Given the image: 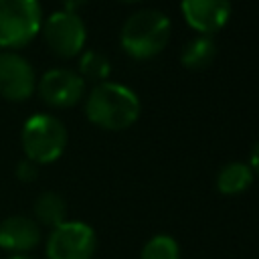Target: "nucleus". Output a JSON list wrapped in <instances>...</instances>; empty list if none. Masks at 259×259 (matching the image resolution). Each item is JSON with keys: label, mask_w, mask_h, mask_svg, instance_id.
Instances as JSON below:
<instances>
[{"label": "nucleus", "mask_w": 259, "mask_h": 259, "mask_svg": "<svg viewBox=\"0 0 259 259\" xmlns=\"http://www.w3.org/2000/svg\"><path fill=\"white\" fill-rule=\"evenodd\" d=\"M38 93L53 107H71L83 97L85 79L73 69H49L38 81Z\"/></svg>", "instance_id": "8"}, {"label": "nucleus", "mask_w": 259, "mask_h": 259, "mask_svg": "<svg viewBox=\"0 0 259 259\" xmlns=\"http://www.w3.org/2000/svg\"><path fill=\"white\" fill-rule=\"evenodd\" d=\"M36 87V75L28 59L16 51L0 53V95L8 101H24Z\"/></svg>", "instance_id": "7"}, {"label": "nucleus", "mask_w": 259, "mask_h": 259, "mask_svg": "<svg viewBox=\"0 0 259 259\" xmlns=\"http://www.w3.org/2000/svg\"><path fill=\"white\" fill-rule=\"evenodd\" d=\"M6 259H36V257H30V255H8Z\"/></svg>", "instance_id": "19"}, {"label": "nucleus", "mask_w": 259, "mask_h": 259, "mask_svg": "<svg viewBox=\"0 0 259 259\" xmlns=\"http://www.w3.org/2000/svg\"><path fill=\"white\" fill-rule=\"evenodd\" d=\"M42 26L38 0H0V47L18 49L30 42Z\"/></svg>", "instance_id": "4"}, {"label": "nucleus", "mask_w": 259, "mask_h": 259, "mask_svg": "<svg viewBox=\"0 0 259 259\" xmlns=\"http://www.w3.org/2000/svg\"><path fill=\"white\" fill-rule=\"evenodd\" d=\"M123 2H136V0H123Z\"/></svg>", "instance_id": "20"}, {"label": "nucleus", "mask_w": 259, "mask_h": 259, "mask_svg": "<svg viewBox=\"0 0 259 259\" xmlns=\"http://www.w3.org/2000/svg\"><path fill=\"white\" fill-rule=\"evenodd\" d=\"M22 150L34 164L55 162L67 146L65 123L51 113H34L22 125Z\"/></svg>", "instance_id": "3"}, {"label": "nucleus", "mask_w": 259, "mask_h": 259, "mask_svg": "<svg viewBox=\"0 0 259 259\" xmlns=\"http://www.w3.org/2000/svg\"><path fill=\"white\" fill-rule=\"evenodd\" d=\"M172 32L170 18L156 8H142L130 14L121 26V49L134 59H152L168 42Z\"/></svg>", "instance_id": "2"}, {"label": "nucleus", "mask_w": 259, "mask_h": 259, "mask_svg": "<svg viewBox=\"0 0 259 259\" xmlns=\"http://www.w3.org/2000/svg\"><path fill=\"white\" fill-rule=\"evenodd\" d=\"M253 182V170L249 164L243 162H229L217 174V188L223 194H241Z\"/></svg>", "instance_id": "13"}, {"label": "nucleus", "mask_w": 259, "mask_h": 259, "mask_svg": "<svg viewBox=\"0 0 259 259\" xmlns=\"http://www.w3.org/2000/svg\"><path fill=\"white\" fill-rule=\"evenodd\" d=\"M186 22L204 34L223 28L231 16V0H180Z\"/></svg>", "instance_id": "10"}, {"label": "nucleus", "mask_w": 259, "mask_h": 259, "mask_svg": "<svg viewBox=\"0 0 259 259\" xmlns=\"http://www.w3.org/2000/svg\"><path fill=\"white\" fill-rule=\"evenodd\" d=\"M36 176H38V164H34V162L28 160V158L18 160V164H16V178H18V180H22V182H32V180H36Z\"/></svg>", "instance_id": "16"}, {"label": "nucleus", "mask_w": 259, "mask_h": 259, "mask_svg": "<svg viewBox=\"0 0 259 259\" xmlns=\"http://www.w3.org/2000/svg\"><path fill=\"white\" fill-rule=\"evenodd\" d=\"M109 71H111L109 59L99 51L89 49L79 59V75L83 79H91V81L101 83V81H105L109 77Z\"/></svg>", "instance_id": "14"}, {"label": "nucleus", "mask_w": 259, "mask_h": 259, "mask_svg": "<svg viewBox=\"0 0 259 259\" xmlns=\"http://www.w3.org/2000/svg\"><path fill=\"white\" fill-rule=\"evenodd\" d=\"M140 259H180V245L170 235H154L150 241H146Z\"/></svg>", "instance_id": "15"}, {"label": "nucleus", "mask_w": 259, "mask_h": 259, "mask_svg": "<svg viewBox=\"0 0 259 259\" xmlns=\"http://www.w3.org/2000/svg\"><path fill=\"white\" fill-rule=\"evenodd\" d=\"M63 2V10H71V12H77V8H81L87 0H61Z\"/></svg>", "instance_id": "17"}, {"label": "nucleus", "mask_w": 259, "mask_h": 259, "mask_svg": "<svg viewBox=\"0 0 259 259\" xmlns=\"http://www.w3.org/2000/svg\"><path fill=\"white\" fill-rule=\"evenodd\" d=\"M95 249V231L81 221L61 223L47 239V259H91Z\"/></svg>", "instance_id": "6"}, {"label": "nucleus", "mask_w": 259, "mask_h": 259, "mask_svg": "<svg viewBox=\"0 0 259 259\" xmlns=\"http://www.w3.org/2000/svg\"><path fill=\"white\" fill-rule=\"evenodd\" d=\"M251 170H255V172H259V142L253 146V150H251Z\"/></svg>", "instance_id": "18"}, {"label": "nucleus", "mask_w": 259, "mask_h": 259, "mask_svg": "<svg viewBox=\"0 0 259 259\" xmlns=\"http://www.w3.org/2000/svg\"><path fill=\"white\" fill-rule=\"evenodd\" d=\"M40 243V227L34 219L12 214L0 221V249L10 255H28Z\"/></svg>", "instance_id": "9"}, {"label": "nucleus", "mask_w": 259, "mask_h": 259, "mask_svg": "<svg viewBox=\"0 0 259 259\" xmlns=\"http://www.w3.org/2000/svg\"><path fill=\"white\" fill-rule=\"evenodd\" d=\"M214 55H217V42L208 34H200V36L190 38L182 47L180 61L186 69L200 71V69H206L214 61Z\"/></svg>", "instance_id": "12"}, {"label": "nucleus", "mask_w": 259, "mask_h": 259, "mask_svg": "<svg viewBox=\"0 0 259 259\" xmlns=\"http://www.w3.org/2000/svg\"><path fill=\"white\" fill-rule=\"evenodd\" d=\"M140 99L138 95L113 81L95 83L85 99V113L91 123L103 130H125L140 117Z\"/></svg>", "instance_id": "1"}, {"label": "nucleus", "mask_w": 259, "mask_h": 259, "mask_svg": "<svg viewBox=\"0 0 259 259\" xmlns=\"http://www.w3.org/2000/svg\"><path fill=\"white\" fill-rule=\"evenodd\" d=\"M32 212H34V221L38 225L55 229L67 221V202L59 192L47 190L36 196V200L32 204Z\"/></svg>", "instance_id": "11"}, {"label": "nucleus", "mask_w": 259, "mask_h": 259, "mask_svg": "<svg viewBox=\"0 0 259 259\" xmlns=\"http://www.w3.org/2000/svg\"><path fill=\"white\" fill-rule=\"evenodd\" d=\"M42 36L49 49L63 59H71L81 53L87 28L83 18L71 10H57L42 22Z\"/></svg>", "instance_id": "5"}]
</instances>
